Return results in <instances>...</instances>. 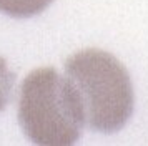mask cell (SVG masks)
Instances as JSON below:
<instances>
[{"mask_svg":"<svg viewBox=\"0 0 148 146\" xmlns=\"http://www.w3.org/2000/svg\"><path fill=\"white\" fill-rule=\"evenodd\" d=\"M65 78L80 105L83 123L100 133H116L133 113V85L112 53L87 48L65 61Z\"/></svg>","mask_w":148,"mask_h":146,"instance_id":"obj_1","label":"cell"},{"mask_svg":"<svg viewBox=\"0 0 148 146\" xmlns=\"http://www.w3.org/2000/svg\"><path fill=\"white\" fill-rule=\"evenodd\" d=\"M18 123L25 136L42 146L73 145L85 126L68 80L53 68L34 70L23 80Z\"/></svg>","mask_w":148,"mask_h":146,"instance_id":"obj_2","label":"cell"},{"mask_svg":"<svg viewBox=\"0 0 148 146\" xmlns=\"http://www.w3.org/2000/svg\"><path fill=\"white\" fill-rule=\"evenodd\" d=\"M53 0H0V12L14 18H28L42 13Z\"/></svg>","mask_w":148,"mask_h":146,"instance_id":"obj_3","label":"cell"},{"mask_svg":"<svg viewBox=\"0 0 148 146\" xmlns=\"http://www.w3.org/2000/svg\"><path fill=\"white\" fill-rule=\"evenodd\" d=\"M14 83H15L14 72L8 70L5 60L0 58V111H3L5 106L8 105V101H10Z\"/></svg>","mask_w":148,"mask_h":146,"instance_id":"obj_4","label":"cell"}]
</instances>
